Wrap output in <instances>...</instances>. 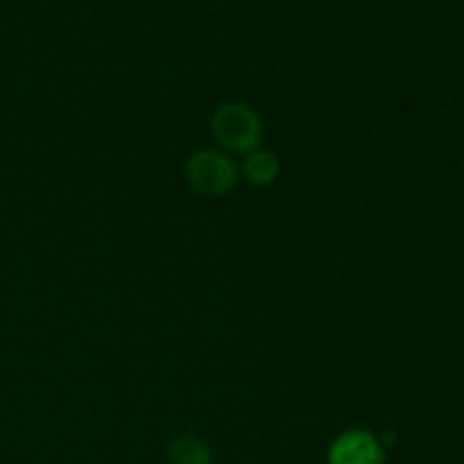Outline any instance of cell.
Instances as JSON below:
<instances>
[{"label":"cell","mask_w":464,"mask_h":464,"mask_svg":"<svg viewBox=\"0 0 464 464\" xmlns=\"http://www.w3.org/2000/svg\"><path fill=\"white\" fill-rule=\"evenodd\" d=\"M211 131L222 148L249 154L263 140V125L258 113L243 102H227L218 107L211 118Z\"/></svg>","instance_id":"obj_1"},{"label":"cell","mask_w":464,"mask_h":464,"mask_svg":"<svg viewBox=\"0 0 464 464\" xmlns=\"http://www.w3.org/2000/svg\"><path fill=\"white\" fill-rule=\"evenodd\" d=\"M186 179L195 193L204 198H220L234 188L238 170L234 161L218 150H199L186 163Z\"/></svg>","instance_id":"obj_2"},{"label":"cell","mask_w":464,"mask_h":464,"mask_svg":"<svg viewBox=\"0 0 464 464\" xmlns=\"http://www.w3.org/2000/svg\"><path fill=\"white\" fill-rule=\"evenodd\" d=\"M383 447L367 430H349L340 435L329 453V464H383Z\"/></svg>","instance_id":"obj_3"},{"label":"cell","mask_w":464,"mask_h":464,"mask_svg":"<svg viewBox=\"0 0 464 464\" xmlns=\"http://www.w3.org/2000/svg\"><path fill=\"white\" fill-rule=\"evenodd\" d=\"M170 464H211V451L207 442L195 435H179L168 447Z\"/></svg>","instance_id":"obj_4"},{"label":"cell","mask_w":464,"mask_h":464,"mask_svg":"<svg viewBox=\"0 0 464 464\" xmlns=\"http://www.w3.org/2000/svg\"><path fill=\"white\" fill-rule=\"evenodd\" d=\"M243 172L252 184L267 186L279 177V159L267 150H254L245 159Z\"/></svg>","instance_id":"obj_5"}]
</instances>
